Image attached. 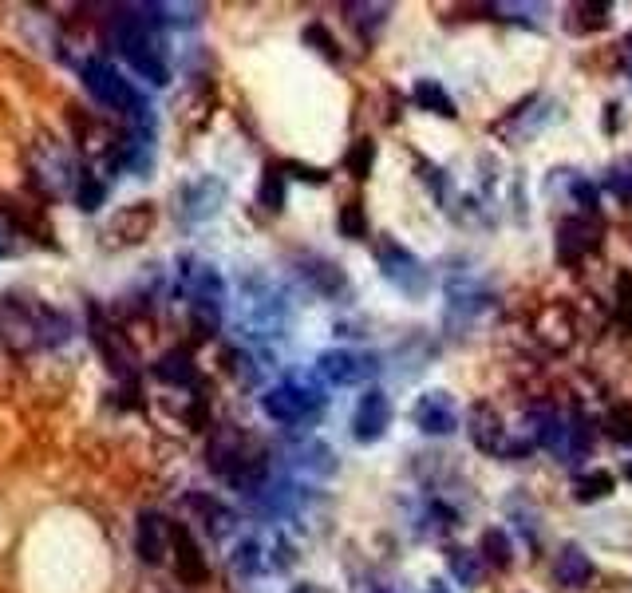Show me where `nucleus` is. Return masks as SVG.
Here are the masks:
<instances>
[{"instance_id":"nucleus-11","label":"nucleus","mask_w":632,"mask_h":593,"mask_svg":"<svg viewBox=\"0 0 632 593\" xmlns=\"http://www.w3.org/2000/svg\"><path fill=\"white\" fill-rule=\"evenodd\" d=\"M601 242V222L597 218H569L557 230V257L561 261H581Z\"/></svg>"},{"instance_id":"nucleus-34","label":"nucleus","mask_w":632,"mask_h":593,"mask_svg":"<svg viewBox=\"0 0 632 593\" xmlns=\"http://www.w3.org/2000/svg\"><path fill=\"white\" fill-rule=\"evenodd\" d=\"M289 170L305 182H328V170H313V167H301V163H289Z\"/></svg>"},{"instance_id":"nucleus-9","label":"nucleus","mask_w":632,"mask_h":593,"mask_svg":"<svg viewBox=\"0 0 632 593\" xmlns=\"http://www.w3.org/2000/svg\"><path fill=\"white\" fill-rule=\"evenodd\" d=\"M380 265H384V277L399 285L403 293H419V289H427V273H423V265H419V257L407 254L403 246H395V242H384L380 250Z\"/></svg>"},{"instance_id":"nucleus-10","label":"nucleus","mask_w":632,"mask_h":593,"mask_svg":"<svg viewBox=\"0 0 632 593\" xmlns=\"http://www.w3.org/2000/svg\"><path fill=\"white\" fill-rule=\"evenodd\" d=\"M170 530H174V522H166L158 510H143V514H139L135 550H139V558H143L147 566H158V562L166 558V550H170Z\"/></svg>"},{"instance_id":"nucleus-33","label":"nucleus","mask_w":632,"mask_h":593,"mask_svg":"<svg viewBox=\"0 0 632 593\" xmlns=\"http://www.w3.org/2000/svg\"><path fill=\"white\" fill-rule=\"evenodd\" d=\"M316 273V289H324V293H336V289H340V285H344V273H340V269H336V265H332V261H316L313 265Z\"/></svg>"},{"instance_id":"nucleus-13","label":"nucleus","mask_w":632,"mask_h":593,"mask_svg":"<svg viewBox=\"0 0 632 593\" xmlns=\"http://www.w3.org/2000/svg\"><path fill=\"white\" fill-rule=\"evenodd\" d=\"M170 554H174V570H178L182 582H190V586L206 582V574H210V570H206V558H202L198 542L190 538V530L178 526V522H174V530H170Z\"/></svg>"},{"instance_id":"nucleus-29","label":"nucleus","mask_w":632,"mask_h":593,"mask_svg":"<svg viewBox=\"0 0 632 593\" xmlns=\"http://www.w3.org/2000/svg\"><path fill=\"white\" fill-rule=\"evenodd\" d=\"M617 321L632 329V273H617Z\"/></svg>"},{"instance_id":"nucleus-26","label":"nucleus","mask_w":632,"mask_h":593,"mask_svg":"<svg viewBox=\"0 0 632 593\" xmlns=\"http://www.w3.org/2000/svg\"><path fill=\"white\" fill-rule=\"evenodd\" d=\"M478 550H482V558L494 562V566H506V562H510V542H506L502 530H486L482 542H478Z\"/></svg>"},{"instance_id":"nucleus-32","label":"nucleus","mask_w":632,"mask_h":593,"mask_svg":"<svg viewBox=\"0 0 632 593\" xmlns=\"http://www.w3.org/2000/svg\"><path fill=\"white\" fill-rule=\"evenodd\" d=\"M573 16H585L581 24H569L573 32H585V28H601V24H605V16H609V4H577V8H573Z\"/></svg>"},{"instance_id":"nucleus-23","label":"nucleus","mask_w":632,"mask_h":593,"mask_svg":"<svg viewBox=\"0 0 632 593\" xmlns=\"http://www.w3.org/2000/svg\"><path fill=\"white\" fill-rule=\"evenodd\" d=\"M447 562H451V570H455V578H459L463 586H474L478 574H482V554H471V550H463V546H451Z\"/></svg>"},{"instance_id":"nucleus-20","label":"nucleus","mask_w":632,"mask_h":593,"mask_svg":"<svg viewBox=\"0 0 632 593\" xmlns=\"http://www.w3.org/2000/svg\"><path fill=\"white\" fill-rule=\"evenodd\" d=\"M613 487H617V479H613L609 471H589V475H577L573 499H577V503H597V499L613 495Z\"/></svg>"},{"instance_id":"nucleus-6","label":"nucleus","mask_w":632,"mask_h":593,"mask_svg":"<svg viewBox=\"0 0 632 593\" xmlns=\"http://www.w3.org/2000/svg\"><path fill=\"white\" fill-rule=\"evenodd\" d=\"M261 408L277 424H301L305 416L316 412V396L309 388H301V384H277V388H269L261 396Z\"/></svg>"},{"instance_id":"nucleus-21","label":"nucleus","mask_w":632,"mask_h":593,"mask_svg":"<svg viewBox=\"0 0 632 593\" xmlns=\"http://www.w3.org/2000/svg\"><path fill=\"white\" fill-rule=\"evenodd\" d=\"M415 99H419V107H427V111H435V115H443V119H455V115H459L455 103H451V95L439 87V80H419V84H415Z\"/></svg>"},{"instance_id":"nucleus-8","label":"nucleus","mask_w":632,"mask_h":593,"mask_svg":"<svg viewBox=\"0 0 632 593\" xmlns=\"http://www.w3.org/2000/svg\"><path fill=\"white\" fill-rule=\"evenodd\" d=\"M392 424V404H388V396L380 392V388H372L368 396H360V404H356V412H352V435H356V443H376L384 431Z\"/></svg>"},{"instance_id":"nucleus-15","label":"nucleus","mask_w":632,"mask_h":593,"mask_svg":"<svg viewBox=\"0 0 632 593\" xmlns=\"http://www.w3.org/2000/svg\"><path fill=\"white\" fill-rule=\"evenodd\" d=\"M467 431H471V443L478 451H490V455H502V451H506V427H502L498 412H494L490 404H474Z\"/></svg>"},{"instance_id":"nucleus-14","label":"nucleus","mask_w":632,"mask_h":593,"mask_svg":"<svg viewBox=\"0 0 632 593\" xmlns=\"http://www.w3.org/2000/svg\"><path fill=\"white\" fill-rule=\"evenodd\" d=\"M155 226V206L151 202H139V206H127L111 226H107V238L115 246H139Z\"/></svg>"},{"instance_id":"nucleus-16","label":"nucleus","mask_w":632,"mask_h":593,"mask_svg":"<svg viewBox=\"0 0 632 593\" xmlns=\"http://www.w3.org/2000/svg\"><path fill=\"white\" fill-rule=\"evenodd\" d=\"M534 333L538 340H546L550 348H569L573 337H577V321H573V313L565 309V305H546L538 317H534Z\"/></svg>"},{"instance_id":"nucleus-1","label":"nucleus","mask_w":632,"mask_h":593,"mask_svg":"<svg viewBox=\"0 0 632 593\" xmlns=\"http://www.w3.org/2000/svg\"><path fill=\"white\" fill-rule=\"evenodd\" d=\"M210 471L222 475L226 483H234L237 491L253 495L265 479V451L253 447L249 435H241L237 427H222L214 439H210Z\"/></svg>"},{"instance_id":"nucleus-30","label":"nucleus","mask_w":632,"mask_h":593,"mask_svg":"<svg viewBox=\"0 0 632 593\" xmlns=\"http://www.w3.org/2000/svg\"><path fill=\"white\" fill-rule=\"evenodd\" d=\"M305 40L313 44L320 56H328V60H340V48H336V40H332V32H328L324 24H309V28H305Z\"/></svg>"},{"instance_id":"nucleus-24","label":"nucleus","mask_w":632,"mask_h":593,"mask_svg":"<svg viewBox=\"0 0 632 593\" xmlns=\"http://www.w3.org/2000/svg\"><path fill=\"white\" fill-rule=\"evenodd\" d=\"M388 4H348V16H352V24H360L368 36H376V28L388 20Z\"/></svg>"},{"instance_id":"nucleus-2","label":"nucleus","mask_w":632,"mask_h":593,"mask_svg":"<svg viewBox=\"0 0 632 593\" xmlns=\"http://www.w3.org/2000/svg\"><path fill=\"white\" fill-rule=\"evenodd\" d=\"M111 44H115V52L127 56V64H131L139 76H147L151 84L162 87L170 80L166 60L158 56L155 20H151V16H135V8L123 12V16H115V20H111Z\"/></svg>"},{"instance_id":"nucleus-35","label":"nucleus","mask_w":632,"mask_h":593,"mask_svg":"<svg viewBox=\"0 0 632 593\" xmlns=\"http://www.w3.org/2000/svg\"><path fill=\"white\" fill-rule=\"evenodd\" d=\"M625 479L632 483V459H629V467H625Z\"/></svg>"},{"instance_id":"nucleus-18","label":"nucleus","mask_w":632,"mask_h":593,"mask_svg":"<svg viewBox=\"0 0 632 593\" xmlns=\"http://www.w3.org/2000/svg\"><path fill=\"white\" fill-rule=\"evenodd\" d=\"M553 574H557V582H561V586L577 590V586H585V582L593 578V562H589V554H585L581 546H573V542H569V546L557 554Z\"/></svg>"},{"instance_id":"nucleus-4","label":"nucleus","mask_w":632,"mask_h":593,"mask_svg":"<svg viewBox=\"0 0 632 593\" xmlns=\"http://www.w3.org/2000/svg\"><path fill=\"white\" fill-rule=\"evenodd\" d=\"M376 356L372 352H356V348H332V352H320L316 360V372L336 384V388H352V384H364L368 376H376Z\"/></svg>"},{"instance_id":"nucleus-22","label":"nucleus","mask_w":632,"mask_h":593,"mask_svg":"<svg viewBox=\"0 0 632 593\" xmlns=\"http://www.w3.org/2000/svg\"><path fill=\"white\" fill-rule=\"evenodd\" d=\"M103 198H107V182H99L91 170H79V182H76V206L79 210H99L103 206Z\"/></svg>"},{"instance_id":"nucleus-5","label":"nucleus","mask_w":632,"mask_h":593,"mask_svg":"<svg viewBox=\"0 0 632 593\" xmlns=\"http://www.w3.org/2000/svg\"><path fill=\"white\" fill-rule=\"evenodd\" d=\"M32 182H36L44 194H60V190H68L72 182H79V170L72 174V155H68L60 143L44 139V143H36V151H32Z\"/></svg>"},{"instance_id":"nucleus-25","label":"nucleus","mask_w":632,"mask_h":593,"mask_svg":"<svg viewBox=\"0 0 632 593\" xmlns=\"http://www.w3.org/2000/svg\"><path fill=\"white\" fill-rule=\"evenodd\" d=\"M257 198H261L265 210H281V206H285V174H281L277 167L265 170V178H261V194H257Z\"/></svg>"},{"instance_id":"nucleus-19","label":"nucleus","mask_w":632,"mask_h":593,"mask_svg":"<svg viewBox=\"0 0 632 593\" xmlns=\"http://www.w3.org/2000/svg\"><path fill=\"white\" fill-rule=\"evenodd\" d=\"M155 376L162 380V384L190 388V384H194V360H190V352H182V348L166 352V356H162V360L155 364Z\"/></svg>"},{"instance_id":"nucleus-7","label":"nucleus","mask_w":632,"mask_h":593,"mask_svg":"<svg viewBox=\"0 0 632 593\" xmlns=\"http://www.w3.org/2000/svg\"><path fill=\"white\" fill-rule=\"evenodd\" d=\"M91 340L99 344L103 360L111 364L115 376H135V348L127 344V333H119L115 325H107V317L99 309H91Z\"/></svg>"},{"instance_id":"nucleus-17","label":"nucleus","mask_w":632,"mask_h":593,"mask_svg":"<svg viewBox=\"0 0 632 593\" xmlns=\"http://www.w3.org/2000/svg\"><path fill=\"white\" fill-rule=\"evenodd\" d=\"M222 198H226V186H222V182H214V178H198L194 186L182 190V214H186L190 222L210 218V214L222 206Z\"/></svg>"},{"instance_id":"nucleus-27","label":"nucleus","mask_w":632,"mask_h":593,"mask_svg":"<svg viewBox=\"0 0 632 593\" xmlns=\"http://www.w3.org/2000/svg\"><path fill=\"white\" fill-rule=\"evenodd\" d=\"M372 159H376L372 139H356L352 151H348V170H352L356 178H368V174H372Z\"/></svg>"},{"instance_id":"nucleus-28","label":"nucleus","mask_w":632,"mask_h":593,"mask_svg":"<svg viewBox=\"0 0 632 593\" xmlns=\"http://www.w3.org/2000/svg\"><path fill=\"white\" fill-rule=\"evenodd\" d=\"M605 427H609V435H613V439H621V443H632V404H617V408L609 412Z\"/></svg>"},{"instance_id":"nucleus-3","label":"nucleus","mask_w":632,"mask_h":593,"mask_svg":"<svg viewBox=\"0 0 632 593\" xmlns=\"http://www.w3.org/2000/svg\"><path fill=\"white\" fill-rule=\"evenodd\" d=\"M79 76H83V87L91 91V99H95L99 107L127 115V119H131V123H139L143 131L151 127L147 99L131 87V80H123V72H119V68H111L107 60H87V64L79 68Z\"/></svg>"},{"instance_id":"nucleus-31","label":"nucleus","mask_w":632,"mask_h":593,"mask_svg":"<svg viewBox=\"0 0 632 593\" xmlns=\"http://www.w3.org/2000/svg\"><path fill=\"white\" fill-rule=\"evenodd\" d=\"M364 230H368L364 210H360L356 202H348V206L340 210V234H344V238H364Z\"/></svg>"},{"instance_id":"nucleus-12","label":"nucleus","mask_w":632,"mask_h":593,"mask_svg":"<svg viewBox=\"0 0 632 593\" xmlns=\"http://www.w3.org/2000/svg\"><path fill=\"white\" fill-rule=\"evenodd\" d=\"M411 420L423 435H447V431H455V400L447 392H427V396H419Z\"/></svg>"}]
</instances>
